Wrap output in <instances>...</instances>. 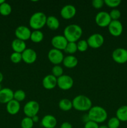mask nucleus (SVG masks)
Returning a JSON list of instances; mask_svg holds the SVG:
<instances>
[{"label": "nucleus", "mask_w": 127, "mask_h": 128, "mask_svg": "<svg viewBox=\"0 0 127 128\" xmlns=\"http://www.w3.org/2000/svg\"><path fill=\"white\" fill-rule=\"evenodd\" d=\"M83 31L79 25L70 24L65 28L64 30V36L68 42H76L82 36Z\"/></svg>", "instance_id": "nucleus-1"}, {"label": "nucleus", "mask_w": 127, "mask_h": 128, "mask_svg": "<svg viewBox=\"0 0 127 128\" xmlns=\"http://www.w3.org/2000/svg\"><path fill=\"white\" fill-rule=\"evenodd\" d=\"M88 117L90 121L96 123H102L107 120L108 114L103 108L99 106H92L88 111Z\"/></svg>", "instance_id": "nucleus-2"}, {"label": "nucleus", "mask_w": 127, "mask_h": 128, "mask_svg": "<svg viewBox=\"0 0 127 128\" xmlns=\"http://www.w3.org/2000/svg\"><path fill=\"white\" fill-rule=\"evenodd\" d=\"M72 101L73 108L78 111H88L92 107V101L85 95H78Z\"/></svg>", "instance_id": "nucleus-3"}, {"label": "nucleus", "mask_w": 127, "mask_h": 128, "mask_svg": "<svg viewBox=\"0 0 127 128\" xmlns=\"http://www.w3.org/2000/svg\"><path fill=\"white\" fill-rule=\"evenodd\" d=\"M47 16L43 12L38 11L31 15L29 19L30 27L34 30H39L46 25Z\"/></svg>", "instance_id": "nucleus-4"}, {"label": "nucleus", "mask_w": 127, "mask_h": 128, "mask_svg": "<svg viewBox=\"0 0 127 128\" xmlns=\"http://www.w3.org/2000/svg\"><path fill=\"white\" fill-rule=\"evenodd\" d=\"M40 110V106L38 102L34 100L28 101L24 106V113L26 117L31 118L37 115Z\"/></svg>", "instance_id": "nucleus-5"}, {"label": "nucleus", "mask_w": 127, "mask_h": 128, "mask_svg": "<svg viewBox=\"0 0 127 128\" xmlns=\"http://www.w3.org/2000/svg\"><path fill=\"white\" fill-rule=\"evenodd\" d=\"M95 22L98 26L101 28L108 27L112 21L110 14L106 11H100L96 14Z\"/></svg>", "instance_id": "nucleus-6"}, {"label": "nucleus", "mask_w": 127, "mask_h": 128, "mask_svg": "<svg viewBox=\"0 0 127 128\" xmlns=\"http://www.w3.org/2000/svg\"><path fill=\"white\" fill-rule=\"evenodd\" d=\"M88 46L93 49L100 48L104 43V38L101 34L94 33L91 34L87 40Z\"/></svg>", "instance_id": "nucleus-7"}, {"label": "nucleus", "mask_w": 127, "mask_h": 128, "mask_svg": "<svg viewBox=\"0 0 127 128\" xmlns=\"http://www.w3.org/2000/svg\"><path fill=\"white\" fill-rule=\"evenodd\" d=\"M49 60L54 65H59L62 62L64 56L62 51L52 48L49 50L47 55Z\"/></svg>", "instance_id": "nucleus-8"}, {"label": "nucleus", "mask_w": 127, "mask_h": 128, "mask_svg": "<svg viewBox=\"0 0 127 128\" xmlns=\"http://www.w3.org/2000/svg\"><path fill=\"white\" fill-rule=\"evenodd\" d=\"M73 85V80L71 76L67 74H63L57 78V86L61 90H68Z\"/></svg>", "instance_id": "nucleus-9"}, {"label": "nucleus", "mask_w": 127, "mask_h": 128, "mask_svg": "<svg viewBox=\"0 0 127 128\" xmlns=\"http://www.w3.org/2000/svg\"><path fill=\"white\" fill-rule=\"evenodd\" d=\"M113 61L118 64H124L127 62V50L122 48L115 49L112 52Z\"/></svg>", "instance_id": "nucleus-10"}, {"label": "nucleus", "mask_w": 127, "mask_h": 128, "mask_svg": "<svg viewBox=\"0 0 127 128\" xmlns=\"http://www.w3.org/2000/svg\"><path fill=\"white\" fill-rule=\"evenodd\" d=\"M67 44L68 41L64 35H56L51 40V44L54 48L61 51H64Z\"/></svg>", "instance_id": "nucleus-11"}, {"label": "nucleus", "mask_w": 127, "mask_h": 128, "mask_svg": "<svg viewBox=\"0 0 127 128\" xmlns=\"http://www.w3.org/2000/svg\"><path fill=\"white\" fill-rule=\"evenodd\" d=\"M108 28L110 34L115 37L120 36L123 32V25L119 20H112Z\"/></svg>", "instance_id": "nucleus-12"}, {"label": "nucleus", "mask_w": 127, "mask_h": 128, "mask_svg": "<svg viewBox=\"0 0 127 128\" xmlns=\"http://www.w3.org/2000/svg\"><path fill=\"white\" fill-rule=\"evenodd\" d=\"M14 33L16 38L25 41L30 39L31 31L28 27L21 25L16 29Z\"/></svg>", "instance_id": "nucleus-13"}, {"label": "nucleus", "mask_w": 127, "mask_h": 128, "mask_svg": "<svg viewBox=\"0 0 127 128\" xmlns=\"http://www.w3.org/2000/svg\"><path fill=\"white\" fill-rule=\"evenodd\" d=\"M21 54L22 61L26 64H32L37 60V53L32 48H26Z\"/></svg>", "instance_id": "nucleus-14"}, {"label": "nucleus", "mask_w": 127, "mask_h": 128, "mask_svg": "<svg viewBox=\"0 0 127 128\" xmlns=\"http://www.w3.org/2000/svg\"><path fill=\"white\" fill-rule=\"evenodd\" d=\"M76 8L72 4H66L62 7L61 10V15L62 18L65 20H70L75 15Z\"/></svg>", "instance_id": "nucleus-15"}, {"label": "nucleus", "mask_w": 127, "mask_h": 128, "mask_svg": "<svg viewBox=\"0 0 127 128\" xmlns=\"http://www.w3.org/2000/svg\"><path fill=\"white\" fill-rule=\"evenodd\" d=\"M14 100V92L8 88H2L0 90V102L7 104L11 100Z\"/></svg>", "instance_id": "nucleus-16"}, {"label": "nucleus", "mask_w": 127, "mask_h": 128, "mask_svg": "<svg viewBox=\"0 0 127 128\" xmlns=\"http://www.w3.org/2000/svg\"><path fill=\"white\" fill-rule=\"evenodd\" d=\"M42 83L43 87L46 90H52L57 86V78L52 74L46 75L42 80Z\"/></svg>", "instance_id": "nucleus-17"}, {"label": "nucleus", "mask_w": 127, "mask_h": 128, "mask_svg": "<svg viewBox=\"0 0 127 128\" xmlns=\"http://www.w3.org/2000/svg\"><path fill=\"white\" fill-rule=\"evenodd\" d=\"M57 120L51 114H47L42 118L41 120V126L44 128H54L57 125Z\"/></svg>", "instance_id": "nucleus-18"}, {"label": "nucleus", "mask_w": 127, "mask_h": 128, "mask_svg": "<svg viewBox=\"0 0 127 128\" xmlns=\"http://www.w3.org/2000/svg\"><path fill=\"white\" fill-rule=\"evenodd\" d=\"M20 108V102L14 100H11L8 103L6 104V111L11 115H15L18 113Z\"/></svg>", "instance_id": "nucleus-19"}, {"label": "nucleus", "mask_w": 127, "mask_h": 128, "mask_svg": "<svg viewBox=\"0 0 127 128\" xmlns=\"http://www.w3.org/2000/svg\"><path fill=\"white\" fill-rule=\"evenodd\" d=\"M11 48L14 52L22 53L26 49V44L25 41L16 38L11 42Z\"/></svg>", "instance_id": "nucleus-20"}, {"label": "nucleus", "mask_w": 127, "mask_h": 128, "mask_svg": "<svg viewBox=\"0 0 127 128\" xmlns=\"http://www.w3.org/2000/svg\"><path fill=\"white\" fill-rule=\"evenodd\" d=\"M78 61L75 56L73 55H68L64 58L62 63L65 67L67 68H73L78 64Z\"/></svg>", "instance_id": "nucleus-21"}, {"label": "nucleus", "mask_w": 127, "mask_h": 128, "mask_svg": "<svg viewBox=\"0 0 127 128\" xmlns=\"http://www.w3.org/2000/svg\"><path fill=\"white\" fill-rule=\"evenodd\" d=\"M46 25L51 30H57L60 26V22L58 19L54 16H49L47 18Z\"/></svg>", "instance_id": "nucleus-22"}, {"label": "nucleus", "mask_w": 127, "mask_h": 128, "mask_svg": "<svg viewBox=\"0 0 127 128\" xmlns=\"http://www.w3.org/2000/svg\"><path fill=\"white\" fill-rule=\"evenodd\" d=\"M116 117L120 120V122L127 121V106L123 105L120 106L116 111Z\"/></svg>", "instance_id": "nucleus-23"}, {"label": "nucleus", "mask_w": 127, "mask_h": 128, "mask_svg": "<svg viewBox=\"0 0 127 128\" xmlns=\"http://www.w3.org/2000/svg\"><path fill=\"white\" fill-rule=\"evenodd\" d=\"M59 107L62 111H68L73 108L72 101L67 98H63L59 102Z\"/></svg>", "instance_id": "nucleus-24"}, {"label": "nucleus", "mask_w": 127, "mask_h": 128, "mask_svg": "<svg viewBox=\"0 0 127 128\" xmlns=\"http://www.w3.org/2000/svg\"><path fill=\"white\" fill-rule=\"evenodd\" d=\"M30 40L34 42L39 43L44 40V34L40 30H34L31 32Z\"/></svg>", "instance_id": "nucleus-25"}, {"label": "nucleus", "mask_w": 127, "mask_h": 128, "mask_svg": "<svg viewBox=\"0 0 127 128\" xmlns=\"http://www.w3.org/2000/svg\"><path fill=\"white\" fill-rule=\"evenodd\" d=\"M12 11V8L11 5L7 2H4L0 5V14L4 16L9 15Z\"/></svg>", "instance_id": "nucleus-26"}, {"label": "nucleus", "mask_w": 127, "mask_h": 128, "mask_svg": "<svg viewBox=\"0 0 127 128\" xmlns=\"http://www.w3.org/2000/svg\"><path fill=\"white\" fill-rule=\"evenodd\" d=\"M78 50H77V43L73 42H68V44L64 50L65 52L69 54H73L75 53Z\"/></svg>", "instance_id": "nucleus-27"}, {"label": "nucleus", "mask_w": 127, "mask_h": 128, "mask_svg": "<svg viewBox=\"0 0 127 128\" xmlns=\"http://www.w3.org/2000/svg\"><path fill=\"white\" fill-rule=\"evenodd\" d=\"M34 122L32 121L31 118L25 117L22 120L21 122V128H32Z\"/></svg>", "instance_id": "nucleus-28"}, {"label": "nucleus", "mask_w": 127, "mask_h": 128, "mask_svg": "<svg viewBox=\"0 0 127 128\" xmlns=\"http://www.w3.org/2000/svg\"><path fill=\"white\" fill-rule=\"evenodd\" d=\"M26 93L22 90H16L15 92H14V100L19 102L24 101L26 98Z\"/></svg>", "instance_id": "nucleus-29"}, {"label": "nucleus", "mask_w": 127, "mask_h": 128, "mask_svg": "<svg viewBox=\"0 0 127 128\" xmlns=\"http://www.w3.org/2000/svg\"><path fill=\"white\" fill-rule=\"evenodd\" d=\"M52 74L57 78L61 77L64 74L63 68L60 65H55L52 68Z\"/></svg>", "instance_id": "nucleus-30"}, {"label": "nucleus", "mask_w": 127, "mask_h": 128, "mask_svg": "<svg viewBox=\"0 0 127 128\" xmlns=\"http://www.w3.org/2000/svg\"><path fill=\"white\" fill-rule=\"evenodd\" d=\"M120 125V121L117 117H112L109 119L107 123L108 128H118Z\"/></svg>", "instance_id": "nucleus-31"}, {"label": "nucleus", "mask_w": 127, "mask_h": 128, "mask_svg": "<svg viewBox=\"0 0 127 128\" xmlns=\"http://www.w3.org/2000/svg\"><path fill=\"white\" fill-rule=\"evenodd\" d=\"M77 50L80 52H85L87 51L88 48V42L85 40H82L78 41L77 43Z\"/></svg>", "instance_id": "nucleus-32"}, {"label": "nucleus", "mask_w": 127, "mask_h": 128, "mask_svg": "<svg viewBox=\"0 0 127 128\" xmlns=\"http://www.w3.org/2000/svg\"><path fill=\"white\" fill-rule=\"evenodd\" d=\"M10 60L12 61L13 63L17 64L19 62H21V61H22V54L19 53V52H13L11 54L10 56Z\"/></svg>", "instance_id": "nucleus-33"}, {"label": "nucleus", "mask_w": 127, "mask_h": 128, "mask_svg": "<svg viewBox=\"0 0 127 128\" xmlns=\"http://www.w3.org/2000/svg\"><path fill=\"white\" fill-rule=\"evenodd\" d=\"M105 4L110 8L115 9L121 4V0H105Z\"/></svg>", "instance_id": "nucleus-34"}, {"label": "nucleus", "mask_w": 127, "mask_h": 128, "mask_svg": "<svg viewBox=\"0 0 127 128\" xmlns=\"http://www.w3.org/2000/svg\"><path fill=\"white\" fill-rule=\"evenodd\" d=\"M109 14L112 20H118L121 17V12L118 9H113Z\"/></svg>", "instance_id": "nucleus-35"}, {"label": "nucleus", "mask_w": 127, "mask_h": 128, "mask_svg": "<svg viewBox=\"0 0 127 128\" xmlns=\"http://www.w3.org/2000/svg\"><path fill=\"white\" fill-rule=\"evenodd\" d=\"M105 4L103 0H93L92 1V5L95 9H100Z\"/></svg>", "instance_id": "nucleus-36"}, {"label": "nucleus", "mask_w": 127, "mask_h": 128, "mask_svg": "<svg viewBox=\"0 0 127 128\" xmlns=\"http://www.w3.org/2000/svg\"><path fill=\"white\" fill-rule=\"evenodd\" d=\"M84 128H99L98 124L92 121H88L85 123Z\"/></svg>", "instance_id": "nucleus-37"}, {"label": "nucleus", "mask_w": 127, "mask_h": 128, "mask_svg": "<svg viewBox=\"0 0 127 128\" xmlns=\"http://www.w3.org/2000/svg\"><path fill=\"white\" fill-rule=\"evenodd\" d=\"M60 128H72V125L68 122H64L61 125Z\"/></svg>", "instance_id": "nucleus-38"}, {"label": "nucleus", "mask_w": 127, "mask_h": 128, "mask_svg": "<svg viewBox=\"0 0 127 128\" xmlns=\"http://www.w3.org/2000/svg\"><path fill=\"white\" fill-rule=\"evenodd\" d=\"M32 121H33L34 122H37L39 121V117L37 115H36V116H34V117L32 118Z\"/></svg>", "instance_id": "nucleus-39"}, {"label": "nucleus", "mask_w": 127, "mask_h": 128, "mask_svg": "<svg viewBox=\"0 0 127 128\" xmlns=\"http://www.w3.org/2000/svg\"><path fill=\"white\" fill-rule=\"evenodd\" d=\"M3 74H2V73H1V72H0V83H1V82L2 81V80H3Z\"/></svg>", "instance_id": "nucleus-40"}, {"label": "nucleus", "mask_w": 127, "mask_h": 128, "mask_svg": "<svg viewBox=\"0 0 127 128\" xmlns=\"http://www.w3.org/2000/svg\"><path fill=\"white\" fill-rule=\"evenodd\" d=\"M99 128H108L107 125H101L99 126Z\"/></svg>", "instance_id": "nucleus-41"}, {"label": "nucleus", "mask_w": 127, "mask_h": 128, "mask_svg": "<svg viewBox=\"0 0 127 128\" xmlns=\"http://www.w3.org/2000/svg\"><path fill=\"white\" fill-rule=\"evenodd\" d=\"M4 2H5L4 0H0V5L4 3Z\"/></svg>", "instance_id": "nucleus-42"}, {"label": "nucleus", "mask_w": 127, "mask_h": 128, "mask_svg": "<svg viewBox=\"0 0 127 128\" xmlns=\"http://www.w3.org/2000/svg\"><path fill=\"white\" fill-rule=\"evenodd\" d=\"M1 89H2V88H1V84H0V90H1Z\"/></svg>", "instance_id": "nucleus-43"}, {"label": "nucleus", "mask_w": 127, "mask_h": 128, "mask_svg": "<svg viewBox=\"0 0 127 128\" xmlns=\"http://www.w3.org/2000/svg\"></svg>", "instance_id": "nucleus-44"}]
</instances>
